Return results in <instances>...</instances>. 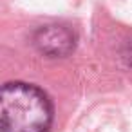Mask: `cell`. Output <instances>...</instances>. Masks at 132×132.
Instances as JSON below:
<instances>
[{
    "label": "cell",
    "mask_w": 132,
    "mask_h": 132,
    "mask_svg": "<svg viewBox=\"0 0 132 132\" xmlns=\"http://www.w3.org/2000/svg\"><path fill=\"white\" fill-rule=\"evenodd\" d=\"M33 45L47 58H63L74 51L76 38L65 26L47 24L33 33Z\"/></svg>",
    "instance_id": "7a4b0ae2"
},
{
    "label": "cell",
    "mask_w": 132,
    "mask_h": 132,
    "mask_svg": "<svg viewBox=\"0 0 132 132\" xmlns=\"http://www.w3.org/2000/svg\"><path fill=\"white\" fill-rule=\"evenodd\" d=\"M0 132H47L53 103L36 85L7 81L0 92Z\"/></svg>",
    "instance_id": "6da1fadb"
}]
</instances>
